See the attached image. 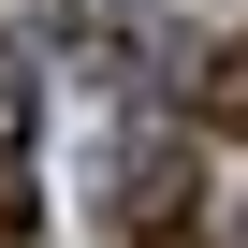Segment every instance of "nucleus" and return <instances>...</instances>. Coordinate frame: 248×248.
<instances>
[{
	"label": "nucleus",
	"instance_id": "obj_1",
	"mask_svg": "<svg viewBox=\"0 0 248 248\" xmlns=\"http://www.w3.org/2000/svg\"><path fill=\"white\" fill-rule=\"evenodd\" d=\"M204 117L248 146V44H219V59H204Z\"/></svg>",
	"mask_w": 248,
	"mask_h": 248
}]
</instances>
